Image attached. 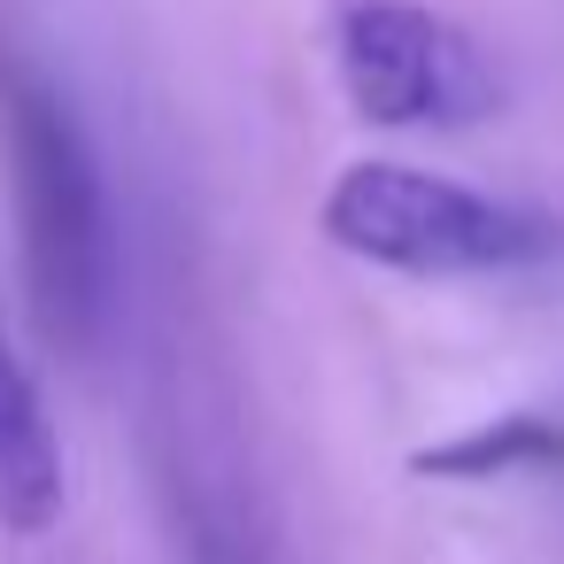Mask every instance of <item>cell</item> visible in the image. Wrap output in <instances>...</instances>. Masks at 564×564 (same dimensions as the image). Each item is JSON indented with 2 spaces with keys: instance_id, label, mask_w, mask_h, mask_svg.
Segmentation results:
<instances>
[{
  "instance_id": "7a4b0ae2",
  "label": "cell",
  "mask_w": 564,
  "mask_h": 564,
  "mask_svg": "<svg viewBox=\"0 0 564 564\" xmlns=\"http://www.w3.org/2000/svg\"><path fill=\"white\" fill-rule=\"evenodd\" d=\"M0 140H9L32 310L55 340H86L109 302V217H101V178L78 140V117L40 78L9 70L0 78Z\"/></svg>"
},
{
  "instance_id": "277c9868",
  "label": "cell",
  "mask_w": 564,
  "mask_h": 564,
  "mask_svg": "<svg viewBox=\"0 0 564 564\" xmlns=\"http://www.w3.org/2000/svg\"><path fill=\"white\" fill-rule=\"evenodd\" d=\"M55 518H63V448H55L32 371L0 340V525L47 533Z\"/></svg>"
},
{
  "instance_id": "6da1fadb",
  "label": "cell",
  "mask_w": 564,
  "mask_h": 564,
  "mask_svg": "<svg viewBox=\"0 0 564 564\" xmlns=\"http://www.w3.org/2000/svg\"><path fill=\"white\" fill-rule=\"evenodd\" d=\"M325 240L356 263L410 271V279H464V271H525L564 248V232L502 194L417 163H348L325 186Z\"/></svg>"
},
{
  "instance_id": "5b68a950",
  "label": "cell",
  "mask_w": 564,
  "mask_h": 564,
  "mask_svg": "<svg viewBox=\"0 0 564 564\" xmlns=\"http://www.w3.org/2000/svg\"><path fill=\"white\" fill-rule=\"evenodd\" d=\"M533 464H564V425L502 417V425H479V433H456V441L410 456V471H425V479H495V471H533Z\"/></svg>"
},
{
  "instance_id": "3957f363",
  "label": "cell",
  "mask_w": 564,
  "mask_h": 564,
  "mask_svg": "<svg viewBox=\"0 0 564 564\" xmlns=\"http://www.w3.org/2000/svg\"><path fill=\"white\" fill-rule=\"evenodd\" d=\"M325 40L348 109L379 132H464L502 101L479 40L425 0H325Z\"/></svg>"
}]
</instances>
